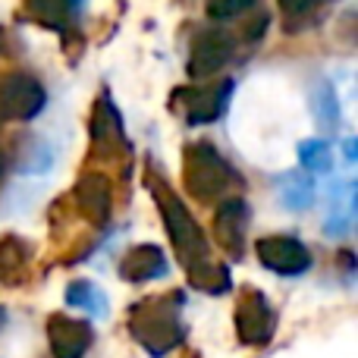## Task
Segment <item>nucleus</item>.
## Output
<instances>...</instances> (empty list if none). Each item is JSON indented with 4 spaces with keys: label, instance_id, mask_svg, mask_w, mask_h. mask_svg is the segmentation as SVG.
Instances as JSON below:
<instances>
[{
    "label": "nucleus",
    "instance_id": "nucleus-1",
    "mask_svg": "<svg viewBox=\"0 0 358 358\" xmlns=\"http://www.w3.org/2000/svg\"><path fill=\"white\" fill-rule=\"evenodd\" d=\"M155 195H157V204H161L167 233H170V239H173V248H176L179 261L185 264V271H189L192 283H198L201 289H210V273H214L217 267L210 264L208 236L201 233V227H198L195 217L189 214V208H185L164 182L155 189Z\"/></svg>",
    "mask_w": 358,
    "mask_h": 358
},
{
    "label": "nucleus",
    "instance_id": "nucleus-2",
    "mask_svg": "<svg viewBox=\"0 0 358 358\" xmlns=\"http://www.w3.org/2000/svg\"><path fill=\"white\" fill-rule=\"evenodd\" d=\"M239 182L236 170L214 151V145L198 142L185 148V189L198 198V201H214L217 195Z\"/></svg>",
    "mask_w": 358,
    "mask_h": 358
},
{
    "label": "nucleus",
    "instance_id": "nucleus-3",
    "mask_svg": "<svg viewBox=\"0 0 358 358\" xmlns=\"http://www.w3.org/2000/svg\"><path fill=\"white\" fill-rule=\"evenodd\" d=\"M129 330L151 355H167L182 340V324L173 305L167 302H148L142 308L138 305L136 315L129 317Z\"/></svg>",
    "mask_w": 358,
    "mask_h": 358
},
{
    "label": "nucleus",
    "instance_id": "nucleus-4",
    "mask_svg": "<svg viewBox=\"0 0 358 358\" xmlns=\"http://www.w3.org/2000/svg\"><path fill=\"white\" fill-rule=\"evenodd\" d=\"M44 94L41 82L29 73H10L0 79V120H31L41 113Z\"/></svg>",
    "mask_w": 358,
    "mask_h": 358
},
{
    "label": "nucleus",
    "instance_id": "nucleus-5",
    "mask_svg": "<svg viewBox=\"0 0 358 358\" xmlns=\"http://www.w3.org/2000/svg\"><path fill=\"white\" fill-rule=\"evenodd\" d=\"M258 261L267 271L280 273V277H299L311 267V252L305 242L292 239V236H264L255 242Z\"/></svg>",
    "mask_w": 358,
    "mask_h": 358
},
{
    "label": "nucleus",
    "instance_id": "nucleus-6",
    "mask_svg": "<svg viewBox=\"0 0 358 358\" xmlns=\"http://www.w3.org/2000/svg\"><path fill=\"white\" fill-rule=\"evenodd\" d=\"M236 327H239L242 343L264 346L277 330V315H273V308L267 305V299L261 292H245L239 299V308H236Z\"/></svg>",
    "mask_w": 358,
    "mask_h": 358
},
{
    "label": "nucleus",
    "instance_id": "nucleus-7",
    "mask_svg": "<svg viewBox=\"0 0 358 358\" xmlns=\"http://www.w3.org/2000/svg\"><path fill=\"white\" fill-rule=\"evenodd\" d=\"M236 44L227 31L220 29H204L201 35L192 41V54H189V76L192 79H204V76L217 73L229 63Z\"/></svg>",
    "mask_w": 358,
    "mask_h": 358
},
{
    "label": "nucleus",
    "instance_id": "nucleus-8",
    "mask_svg": "<svg viewBox=\"0 0 358 358\" xmlns=\"http://www.w3.org/2000/svg\"><path fill=\"white\" fill-rule=\"evenodd\" d=\"M48 340L54 358H85L94 343V330L92 324L76 321L69 315H54L48 321Z\"/></svg>",
    "mask_w": 358,
    "mask_h": 358
},
{
    "label": "nucleus",
    "instance_id": "nucleus-9",
    "mask_svg": "<svg viewBox=\"0 0 358 358\" xmlns=\"http://www.w3.org/2000/svg\"><path fill=\"white\" fill-rule=\"evenodd\" d=\"M248 233V204L242 198H227L214 214V236L227 252L239 255Z\"/></svg>",
    "mask_w": 358,
    "mask_h": 358
},
{
    "label": "nucleus",
    "instance_id": "nucleus-10",
    "mask_svg": "<svg viewBox=\"0 0 358 358\" xmlns=\"http://www.w3.org/2000/svg\"><path fill=\"white\" fill-rule=\"evenodd\" d=\"M76 198H79L82 214L92 223H107L110 217V182L101 173H85L76 182Z\"/></svg>",
    "mask_w": 358,
    "mask_h": 358
},
{
    "label": "nucleus",
    "instance_id": "nucleus-11",
    "mask_svg": "<svg viewBox=\"0 0 358 358\" xmlns=\"http://www.w3.org/2000/svg\"><path fill=\"white\" fill-rule=\"evenodd\" d=\"M233 94V82H220L214 88H201V92H185V117L192 126L210 123L223 113L227 98Z\"/></svg>",
    "mask_w": 358,
    "mask_h": 358
},
{
    "label": "nucleus",
    "instance_id": "nucleus-12",
    "mask_svg": "<svg viewBox=\"0 0 358 358\" xmlns=\"http://www.w3.org/2000/svg\"><path fill=\"white\" fill-rule=\"evenodd\" d=\"M120 273H123V280H132V283H148V280L167 277V261H164V252L157 245H136L123 258Z\"/></svg>",
    "mask_w": 358,
    "mask_h": 358
},
{
    "label": "nucleus",
    "instance_id": "nucleus-13",
    "mask_svg": "<svg viewBox=\"0 0 358 358\" xmlns=\"http://www.w3.org/2000/svg\"><path fill=\"white\" fill-rule=\"evenodd\" d=\"M66 302L73 305V308H82V311H88V315H94V317H104L107 308H110L107 296L94 283H88V280H76V283H69Z\"/></svg>",
    "mask_w": 358,
    "mask_h": 358
},
{
    "label": "nucleus",
    "instance_id": "nucleus-14",
    "mask_svg": "<svg viewBox=\"0 0 358 358\" xmlns=\"http://www.w3.org/2000/svg\"><path fill=\"white\" fill-rule=\"evenodd\" d=\"M280 201L289 210H305L315 201V182L308 173H286L280 179Z\"/></svg>",
    "mask_w": 358,
    "mask_h": 358
},
{
    "label": "nucleus",
    "instance_id": "nucleus-15",
    "mask_svg": "<svg viewBox=\"0 0 358 358\" xmlns=\"http://www.w3.org/2000/svg\"><path fill=\"white\" fill-rule=\"evenodd\" d=\"M299 161L308 173H327L334 167V151H330L327 142L321 138H311V142H302L299 145Z\"/></svg>",
    "mask_w": 358,
    "mask_h": 358
},
{
    "label": "nucleus",
    "instance_id": "nucleus-16",
    "mask_svg": "<svg viewBox=\"0 0 358 358\" xmlns=\"http://www.w3.org/2000/svg\"><path fill=\"white\" fill-rule=\"evenodd\" d=\"M311 107H315V117L321 120V126H336V120H340V107H336V92L327 79H321L315 85Z\"/></svg>",
    "mask_w": 358,
    "mask_h": 358
},
{
    "label": "nucleus",
    "instance_id": "nucleus-17",
    "mask_svg": "<svg viewBox=\"0 0 358 358\" xmlns=\"http://www.w3.org/2000/svg\"><path fill=\"white\" fill-rule=\"evenodd\" d=\"M29 10L41 19L44 25H60V19L66 16L69 0H29Z\"/></svg>",
    "mask_w": 358,
    "mask_h": 358
},
{
    "label": "nucleus",
    "instance_id": "nucleus-18",
    "mask_svg": "<svg viewBox=\"0 0 358 358\" xmlns=\"http://www.w3.org/2000/svg\"><path fill=\"white\" fill-rule=\"evenodd\" d=\"M248 6H255V0H208V16L223 22V19H233L239 13H245Z\"/></svg>",
    "mask_w": 358,
    "mask_h": 358
},
{
    "label": "nucleus",
    "instance_id": "nucleus-19",
    "mask_svg": "<svg viewBox=\"0 0 358 358\" xmlns=\"http://www.w3.org/2000/svg\"><path fill=\"white\" fill-rule=\"evenodd\" d=\"M324 3H330V0H280V10H283L289 19H302Z\"/></svg>",
    "mask_w": 358,
    "mask_h": 358
},
{
    "label": "nucleus",
    "instance_id": "nucleus-20",
    "mask_svg": "<svg viewBox=\"0 0 358 358\" xmlns=\"http://www.w3.org/2000/svg\"><path fill=\"white\" fill-rule=\"evenodd\" d=\"M346 157H349V161H352V157H355V142H352V138H349V142H346Z\"/></svg>",
    "mask_w": 358,
    "mask_h": 358
},
{
    "label": "nucleus",
    "instance_id": "nucleus-21",
    "mask_svg": "<svg viewBox=\"0 0 358 358\" xmlns=\"http://www.w3.org/2000/svg\"><path fill=\"white\" fill-rule=\"evenodd\" d=\"M3 324H6V311L0 308V327H3Z\"/></svg>",
    "mask_w": 358,
    "mask_h": 358
},
{
    "label": "nucleus",
    "instance_id": "nucleus-22",
    "mask_svg": "<svg viewBox=\"0 0 358 358\" xmlns=\"http://www.w3.org/2000/svg\"><path fill=\"white\" fill-rule=\"evenodd\" d=\"M0 50H3V29H0Z\"/></svg>",
    "mask_w": 358,
    "mask_h": 358
},
{
    "label": "nucleus",
    "instance_id": "nucleus-23",
    "mask_svg": "<svg viewBox=\"0 0 358 358\" xmlns=\"http://www.w3.org/2000/svg\"><path fill=\"white\" fill-rule=\"evenodd\" d=\"M0 176H3V155H0Z\"/></svg>",
    "mask_w": 358,
    "mask_h": 358
}]
</instances>
